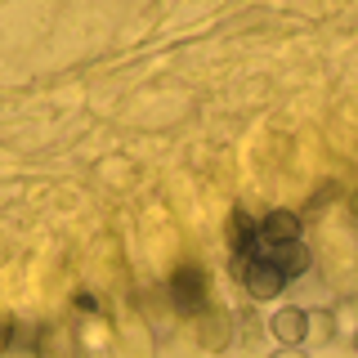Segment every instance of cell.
Segmentation results:
<instances>
[{"label":"cell","mask_w":358,"mask_h":358,"mask_svg":"<svg viewBox=\"0 0 358 358\" xmlns=\"http://www.w3.org/2000/svg\"><path fill=\"white\" fill-rule=\"evenodd\" d=\"M242 278H246V287H251L255 296H273V291L287 282V278L278 273L268 260H260V255H251V264H242Z\"/></svg>","instance_id":"1"},{"label":"cell","mask_w":358,"mask_h":358,"mask_svg":"<svg viewBox=\"0 0 358 358\" xmlns=\"http://www.w3.org/2000/svg\"><path fill=\"white\" fill-rule=\"evenodd\" d=\"M175 300H179L184 309L201 305V273H197V268H184V273H175Z\"/></svg>","instance_id":"2"}]
</instances>
